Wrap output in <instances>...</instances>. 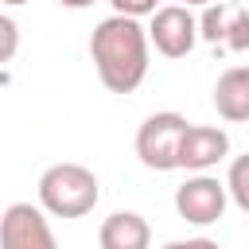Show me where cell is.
<instances>
[{
  "mask_svg": "<svg viewBox=\"0 0 249 249\" xmlns=\"http://www.w3.org/2000/svg\"><path fill=\"white\" fill-rule=\"evenodd\" d=\"M148 27L132 16H105L89 35V58L109 93H132L148 78Z\"/></svg>",
  "mask_w": 249,
  "mask_h": 249,
  "instance_id": "1",
  "label": "cell"
},
{
  "mask_svg": "<svg viewBox=\"0 0 249 249\" xmlns=\"http://www.w3.org/2000/svg\"><path fill=\"white\" fill-rule=\"evenodd\" d=\"M101 187L86 163H51L39 175V206L54 218H82L97 206Z\"/></svg>",
  "mask_w": 249,
  "mask_h": 249,
  "instance_id": "2",
  "label": "cell"
},
{
  "mask_svg": "<svg viewBox=\"0 0 249 249\" xmlns=\"http://www.w3.org/2000/svg\"><path fill=\"white\" fill-rule=\"evenodd\" d=\"M187 132V117L183 113H152L144 117V124L136 128V156L144 167L152 171H175L179 167V140Z\"/></svg>",
  "mask_w": 249,
  "mask_h": 249,
  "instance_id": "3",
  "label": "cell"
},
{
  "mask_svg": "<svg viewBox=\"0 0 249 249\" xmlns=\"http://www.w3.org/2000/svg\"><path fill=\"white\" fill-rule=\"evenodd\" d=\"M148 43L163 58H187L198 43V19L187 4H160L148 23Z\"/></svg>",
  "mask_w": 249,
  "mask_h": 249,
  "instance_id": "4",
  "label": "cell"
},
{
  "mask_svg": "<svg viewBox=\"0 0 249 249\" xmlns=\"http://www.w3.org/2000/svg\"><path fill=\"white\" fill-rule=\"evenodd\" d=\"M226 202H230L226 183L206 171H195L183 187H175V210L191 226H214L226 214Z\"/></svg>",
  "mask_w": 249,
  "mask_h": 249,
  "instance_id": "5",
  "label": "cell"
},
{
  "mask_svg": "<svg viewBox=\"0 0 249 249\" xmlns=\"http://www.w3.org/2000/svg\"><path fill=\"white\" fill-rule=\"evenodd\" d=\"M0 249H58L43 206L12 202L0 214Z\"/></svg>",
  "mask_w": 249,
  "mask_h": 249,
  "instance_id": "6",
  "label": "cell"
},
{
  "mask_svg": "<svg viewBox=\"0 0 249 249\" xmlns=\"http://www.w3.org/2000/svg\"><path fill=\"white\" fill-rule=\"evenodd\" d=\"M230 156V132L214 128V124H191L179 140V167L187 171H210L214 163H222Z\"/></svg>",
  "mask_w": 249,
  "mask_h": 249,
  "instance_id": "7",
  "label": "cell"
},
{
  "mask_svg": "<svg viewBox=\"0 0 249 249\" xmlns=\"http://www.w3.org/2000/svg\"><path fill=\"white\" fill-rule=\"evenodd\" d=\"M97 245L101 249H148L152 245V226L136 210H117L101 222Z\"/></svg>",
  "mask_w": 249,
  "mask_h": 249,
  "instance_id": "8",
  "label": "cell"
},
{
  "mask_svg": "<svg viewBox=\"0 0 249 249\" xmlns=\"http://www.w3.org/2000/svg\"><path fill=\"white\" fill-rule=\"evenodd\" d=\"M214 109L222 121L241 124L249 121V66H230L214 82Z\"/></svg>",
  "mask_w": 249,
  "mask_h": 249,
  "instance_id": "9",
  "label": "cell"
},
{
  "mask_svg": "<svg viewBox=\"0 0 249 249\" xmlns=\"http://www.w3.org/2000/svg\"><path fill=\"white\" fill-rule=\"evenodd\" d=\"M226 195L237 202V210L249 214V152L230 163V171H226Z\"/></svg>",
  "mask_w": 249,
  "mask_h": 249,
  "instance_id": "10",
  "label": "cell"
},
{
  "mask_svg": "<svg viewBox=\"0 0 249 249\" xmlns=\"http://www.w3.org/2000/svg\"><path fill=\"white\" fill-rule=\"evenodd\" d=\"M226 23H230V8H226L222 0L206 4V12L198 16V39H206V43H222V39H226Z\"/></svg>",
  "mask_w": 249,
  "mask_h": 249,
  "instance_id": "11",
  "label": "cell"
},
{
  "mask_svg": "<svg viewBox=\"0 0 249 249\" xmlns=\"http://www.w3.org/2000/svg\"><path fill=\"white\" fill-rule=\"evenodd\" d=\"M222 47L230 51H249V8H230V23H226V39Z\"/></svg>",
  "mask_w": 249,
  "mask_h": 249,
  "instance_id": "12",
  "label": "cell"
},
{
  "mask_svg": "<svg viewBox=\"0 0 249 249\" xmlns=\"http://www.w3.org/2000/svg\"><path fill=\"white\" fill-rule=\"evenodd\" d=\"M16 51H19V27H16L12 16L0 12V62H12Z\"/></svg>",
  "mask_w": 249,
  "mask_h": 249,
  "instance_id": "13",
  "label": "cell"
},
{
  "mask_svg": "<svg viewBox=\"0 0 249 249\" xmlns=\"http://www.w3.org/2000/svg\"><path fill=\"white\" fill-rule=\"evenodd\" d=\"M109 4H113V12H117V16H132V19L152 16V12L160 8V0H109Z\"/></svg>",
  "mask_w": 249,
  "mask_h": 249,
  "instance_id": "14",
  "label": "cell"
},
{
  "mask_svg": "<svg viewBox=\"0 0 249 249\" xmlns=\"http://www.w3.org/2000/svg\"><path fill=\"white\" fill-rule=\"evenodd\" d=\"M163 249H222L214 237H187V241H167Z\"/></svg>",
  "mask_w": 249,
  "mask_h": 249,
  "instance_id": "15",
  "label": "cell"
},
{
  "mask_svg": "<svg viewBox=\"0 0 249 249\" xmlns=\"http://www.w3.org/2000/svg\"><path fill=\"white\" fill-rule=\"evenodd\" d=\"M62 8H70V12H82V8H89V4H97V0H58Z\"/></svg>",
  "mask_w": 249,
  "mask_h": 249,
  "instance_id": "16",
  "label": "cell"
},
{
  "mask_svg": "<svg viewBox=\"0 0 249 249\" xmlns=\"http://www.w3.org/2000/svg\"><path fill=\"white\" fill-rule=\"evenodd\" d=\"M183 4H187V8H191V4H202V8H206V4H214V0H183Z\"/></svg>",
  "mask_w": 249,
  "mask_h": 249,
  "instance_id": "17",
  "label": "cell"
},
{
  "mask_svg": "<svg viewBox=\"0 0 249 249\" xmlns=\"http://www.w3.org/2000/svg\"><path fill=\"white\" fill-rule=\"evenodd\" d=\"M0 4H12V8H19V4H27V0H0Z\"/></svg>",
  "mask_w": 249,
  "mask_h": 249,
  "instance_id": "18",
  "label": "cell"
},
{
  "mask_svg": "<svg viewBox=\"0 0 249 249\" xmlns=\"http://www.w3.org/2000/svg\"><path fill=\"white\" fill-rule=\"evenodd\" d=\"M245 8H249V4H245Z\"/></svg>",
  "mask_w": 249,
  "mask_h": 249,
  "instance_id": "19",
  "label": "cell"
}]
</instances>
